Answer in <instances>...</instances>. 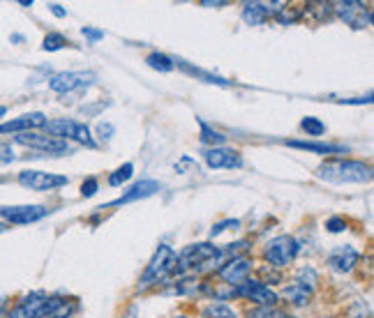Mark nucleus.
Here are the masks:
<instances>
[{"label":"nucleus","instance_id":"nucleus-34","mask_svg":"<svg viewBox=\"0 0 374 318\" xmlns=\"http://www.w3.org/2000/svg\"><path fill=\"white\" fill-rule=\"evenodd\" d=\"M17 155H14L12 146H7V143H0V164H12Z\"/></svg>","mask_w":374,"mask_h":318},{"label":"nucleus","instance_id":"nucleus-18","mask_svg":"<svg viewBox=\"0 0 374 318\" xmlns=\"http://www.w3.org/2000/svg\"><path fill=\"white\" fill-rule=\"evenodd\" d=\"M289 148L296 150H310L314 155H340L347 153V146H340V143H321V141H284Z\"/></svg>","mask_w":374,"mask_h":318},{"label":"nucleus","instance_id":"nucleus-14","mask_svg":"<svg viewBox=\"0 0 374 318\" xmlns=\"http://www.w3.org/2000/svg\"><path fill=\"white\" fill-rule=\"evenodd\" d=\"M286 3H245L243 5V21L247 26H261L270 17H277Z\"/></svg>","mask_w":374,"mask_h":318},{"label":"nucleus","instance_id":"nucleus-29","mask_svg":"<svg viewBox=\"0 0 374 318\" xmlns=\"http://www.w3.org/2000/svg\"><path fill=\"white\" fill-rule=\"evenodd\" d=\"M300 17H303V10H298V7H286V5H284L275 19H277L282 26H289V24H293V21H298Z\"/></svg>","mask_w":374,"mask_h":318},{"label":"nucleus","instance_id":"nucleus-40","mask_svg":"<svg viewBox=\"0 0 374 318\" xmlns=\"http://www.w3.org/2000/svg\"><path fill=\"white\" fill-rule=\"evenodd\" d=\"M7 226H5V224H0V233H3V231H5Z\"/></svg>","mask_w":374,"mask_h":318},{"label":"nucleus","instance_id":"nucleus-13","mask_svg":"<svg viewBox=\"0 0 374 318\" xmlns=\"http://www.w3.org/2000/svg\"><path fill=\"white\" fill-rule=\"evenodd\" d=\"M204 159L211 169H241L243 166V157L238 150L225 148V146L204 150Z\"/></svg>","mask_w":374,"mask_h":318},{"label":"nucleus","instance_id":"nucleus-11","mask_svg":"<svg viewBox=\"0 0 374 318\" xmlns=\"http://www.w3.org/2000/svg\"><path fill=\"white\" fill-rule=\"evenodd\" d=\"M252 267H254V263H252L247 256L241 254V256L229 258L227 263H222V265L218 267V277L225 281V284H229L231 288H236L238 284H243L245 279H250Z\"/></svg>","mask_w":374,"mask_h":318},{"label":"nucleus","instance_id":"nucleus-30","mask_svg":"<svg viewBox=\"0 0 374 318\" xmlns=\"http://www.w3.org/2000/svg\"><path fill=\"white\" fill-rule=\"evenodd\" d=\"M238 226H241V221H238V219H225V221L215 224V226L211 228V237H218L220 233H225V231H229V228H238Z\"/></svg>","mask_w":374,"mask_h":318},{"label":"nucleus","instance_id":"nucleus-41","mask_svg":"<svg viewBox=\"0 0 374 318\" xmlns=\"http://www.w3.org/2000/svg\"><path fill=\"white\" fill-rule=\"evenodd\" d=\"M176 318H187V316H176Z\"/></svg>","mask_w":374,"mask_h":318},{"label":"nucleus","instance_id":"nucleus-31","mask_svg":"<svg viewBox=\"0 0 374 318\" xmlns=\"http://www.w3.org/2000/svg\"><path fill=\"white\" fill-rule=\"evenodd\" d=\"M99 190V183L95 178H88V180H83V185H81V196L83 199H90V196H95Z\"/></svg>","mask_w":374,"mask_h":318},{"label":"nucleus","instance_id":"nucleus-20","mask_svg":"<svg viewBox=\"0 0 374 318\" xmlns=\"http://www.w3.org/2000/svg\"><path fill=\"white\" fill-rule=\"evenodd\" d=\"M176 67L185 69L190 76H197V78H201V81H206V83H215V85H231L229 81H225V78H222V76H215V74H211V72H204V69H199V67H192V65H187V62H183V60H176Z\"/></svg>","mask_w":374,"mask_h":318},{"label":"nucleus","instance_id":"nucleus-12","mask_svg":"<svg viewBox=\"0 0 374 318\" xmlns=\"http://www.w3.org/2000/svg\"><path fill=\"white\" fill-rule=\"evenodd\" d=\"M49 215V208L44 206H5L0 208V217L7 224H35L44 219Z\"/></svg>","mask_w":374,"mask_h":318},{"label":"nucleus","instance_id":"nucleus-16","mask_svg":"<svg viewBox=\"0 0 374 318\" xmlns=\"http://www.w3.org/2000/svg\"><path fill=\"white\" fill-rule=\"evenodd\" d=\"M47 125V115L40 113V111H33V113H24L19 118H12L0 125V134H26L31 129H38V127H44Z\"/></svg>","mask_w":374,"mask_h":318},{"label":"nucleus","instance_id":"nucleus-23","mask_svg":"<svg viewBox=\"0 0 374 318\" xmlns=\"http://www.w3.org/2000/svg\"><path fill=\"white\" fill-rule=\"evenodd\" d=\"M310 291H305L303 286H298V284H289L282 291V298H286L291 302V305H296V307H305L307 305V300H310Z\"/></svg>","mask_w":374,"mask_h":318},{"label":"nucleus","instance_id":"nucleus-7","mask_svg":"<svg viewBox=\"0 0 374 318\" xmlns=\"http://www.w3.org/2000/svg\"><path fill=\"white\" fill-rule=\"evenodd\" d=\"M333 14H337L344 24L361 31L372 24V7L368 3H356V0H344L333 5Z\"/></svg>","mask_w":374,"mask_h":318},{"label":"nucleus","instance_id":"nucleus-22","mask_svg":"<svg viewBox=\"0 0 374 318\" xmlns=\"http://www.w3.org/2000/svg\"><path fill=\"white\" fill-rule=\"evenodd\" d=\"M316 281H319V274H316V270L312 265H303L300 270L296 272V277H293V284H298V286H303L305 291H314V286H316Z\"/></svg>","mask_w":374,"mask_h":318},{"label":"nucleus","instance_id":"nucleus-9","mask_svg":"<svg viewBox=\"0 0 374 318\" xmlns=\"http://www.w3.org/2000/svg\"><path fill=\"white\" fill-rule=\"evenodd\" d=\"M236 295L257 302V307H275L279 300V295L259 279H245L243 284L236 286Z\"/></svg>","mask_w":374,"mask_h":318},{"label":"nucleus","instance_id":"nucleus-25","mask_svg":"<svg viewBox=\"0 0 374 318\" xmlns=\"http://www.w3.org/2000/svg\"><path fill=\"white\" fill-rule=\"evenodd\" d=\"M65 47H70V40L60 33H49L44 42H42V49H44V51H60Z\"/></svg>","mask_w":374,"mask_h":318},{"label":"nucleus","instance_id":"nucleus-33","mask_svg":"<svg viewBox=\"0 0 374 318\" xmlns=\"http://www.w3.org/2000/svg\"><path fill=\"white\" fill-rule=\"evenodd\" d=\"M113 132H116V127L111 125V122H99L97 125V136H99V141H109Z\"/></svg>","mask_w":374,"mask_h":318},{"label":"nucleus","instance_id":"nucleus-6","mask_svg":"<svg viewBox=\"0 0 374 318\" xmlns=\"http://www.w3.org/2000/svg\"><path fill=\"white\" fill-rule=\"evenodd\" d=\"M97 81V74L95 72H60V74H54L49 78V88L58 95H67V92H74V90H86L90 88L92 83Z\"/></svg>","mask_w":374,"mask_h":318},{"label":"nucleus","instance_id":"nucleus-5","mask_svg":"<svg viewBox=\"0 0 374 318\" xmlns=\"http://www.w3.org/2000/svg\"><path fill=\"white\" fill-rule=\"evenodd\" d=\"M300 251V244L293 235H277L273 237L270 242H266L263 247V258L268 261L273 267H289L296 261Z\"/></svg>","mask_w":374,"mask_h":318},{"label":"nucleus","instance_id":"nucleus-17","mask_svg":"<svg viewBox=\"0 0 374 318\" xmlns=\"http://www.w3.org/2000/svg\"><path fill=\"white\" fill-rule=\"evenodd\" d=\"M162 190V185L157 183V180H139V183H134L129 190L123 194L120 199L111 201L109 206H123V203H132V201H141V199H150L155 196L157 192Z\"/></svg>","mask_w":374,"mask_h":318},{"label":"nucleus","instance_id":"nucleus-10","mask_svg":"<svg viewBox=\"0 0 374 318\" xmlns=\"http://www.w3.org/2000/svg\"><path fill=\"white\" fill-rule=\"evenodd\" d=\"M19 183L28 187L33 192H51L58 190V187H65L70 183L65 176H58V173H47V171H21L19 173Z\"/></svg>","mask_w":374,"mask_h":318},{"label":"nucleus","instance_id":"nucleus-8","mask_svg":"<svg viewBox=\"0 0 374 318\" xmlns=\"http://www.w3.org/2000/svg\"><path fill=\"white\" fill-rule=\"evenodd\" d=\"M14 141L19 143V146H26V148H33V150H40V153L44 155H67L72 153L70 143L67 141H60V139H54V136H42V134H17L14 136Z\"/></svg>","mask_w":374,"mask_h":318},{"label":"nucleus","instance_id":"nucleus-15","mask_svg":"<svg viewBox=\"0 0 374 318\" xmlns=\"http://www.w3.org/2000/svg\"><path fill=\"white\" fill-rule=\"evenodd\" d=\"M358 261H361V251L354 249L351 244H340V247H335L326 258L328 267L335 272H351Z\"/></svg>","mask_w":374,"mask_h":318},{"label":"nucleus","instance_id":"nucleus-24","mask_svg":"<svg viewBox=\"0 0 374 318\" xmlns=\"http://www.w3.org/2000/svg\"><path fill=\"white\" fill-rule=\"evenodd\" d=\"M201 318H238L231 307L227 302H211L208 307H204Z\"/></svg>","mask_w":374,"mask_h":318},{"label":"nucleus","instance_id":"nucleus-27","mask_svg":"<svg viewBox=\"0 0 374 318\" xmlns=\"http://www.w3.org/2000/svg\"><path fill=\"white\" fill-rule=\"evenodd\" d=\"M132 176H134V166L127 162V164L120 166V169H116V171L111 173V176H109V185L111 187H120L123 183H127V180L132 178Z\"/></svg>","mask_w":374,"mask_h":318},{"label":"nucleus","instance_id":"nucleus-1","mask_svg":"<svg viewBox=\"0 0 374 318\" xmlns=\"http://www.w3.org/2000/svg\"><path fill=\"white\" fill-rule=\"evenodd\" d=\"M321 180L333 185H349V183H370L372 169L370 164L358 162V159H328L316 169Z\"/></svg>","mask_w":374,"mask_h":318},{"label":"nucleus","instance_id":"nucleus-4","mask_svg":"<svg viewBox=\"0 0 374 318\" xmlns=\"http://www.w3.org/2000/svg\"><path fill=\"white\" fill-rule=\"evenodd\" d=\"M44 129L49 132V136H54V139L76 141V143H81V146H88V148H95L97 146V143L92 141L88 125H83V122H76V120H72V118L47 120Z\"/></svg>","mask_w":374,"mask_h":318},{"label":"nucleus","instance_id":"nucleus-35","mask_svg":"<svg viewBox=\"0 0 374 318\" xmlns=\"http://www.w3.org/2000/svg\"><path fill=\"white\" fill-rule=\"evenodd\" d=\"M81 33H83V37H88L90 42H99V40L104 37V33H102V31H95V28H88V26H86Z\"/></svg>","mask_w":374,"mask_h":318},{"label":"nucleus","instance_id":"nucleus-28","mask_svg":"<svg viewBox=\"0 0 374 318\" xmlns=\"http://www.w3.org/2000/svg\"><path fill=\"white\" fill-rule=\"evenodd\" d=\"M247 318H291V316L277 307H257L247 312Z\"/></svg>","mask_w":374,"mask_h":318},{"label":"nucleus","instance_id":"nucleus-26","mask_svg":"<svg viewBox=\"0 0 374 318\" xmlns=\"http://www.w3.org/2000/svg\"><path fill=\"white\" fill-rule=\"evenodd\" d=\"M300 129H303L307 136H321L326 132V125H323L319 118H314V115H307V118L300 120Z\"/></svg>","mask_w":374,"mask_h":318},{"label":"nucleus","instance_id":"nucleus-2","mask_svg":"<svg viewBox=\"0 0 374 318\" xmlns=\"http://www.w3.org/2000/svg\"><path fill=\"white\" fill-rule=\"evenodd\" d=\"M225 256H227L225 249L218 247V244H211V242L190 244V247H185L181 254H178V263H176L174 274L206 272V270H211V267H215V263H220Z\"/></svg>","mask_w":374,"mask_h":318},{"label":"nucleus","instance_id":"nucleus-21","mask_svg":"<svg viewBox=\"0 0 374 318\" xmlns=\"http://www.w3.org/2000/svg\"><path fill=\"white\" fill-rule=\"evenodd\" d=\"M148 67L155 69V72H174L176 69V60L167 53H160V51H153L146 58Z\"/></svg>","mask_w":374,"mask_h":318},{"label":"nucleus","instance_id":"nucleus-36","mask_svg":"<svg viewBox=\"0 0 374 318\" xmlns=\"http://www.w3.org/2000/svg\"><path fill=\"white\" fill-rule=\"evenodd\" d=\"M342 104H372V95H368V97H354V99H340Z\"/></svg>","mask_w":374,"mask_h":318},{"label":"nucleus","instance_id":"nucleus-19","mask_svg":"<svg viewBox=\"0 0 374 318\" xmlns=\"http://www.w3.org/2000/svg\"><path fill=\"white\" fill-rule=\"evenodd\" d=\"M197 122H199V129H201V143H206V146H211V148H220V146H225L227 143V136L222 134V132H218V129H213L208 122H204L201 118H197Z\"/></svg>","mask_w":374,"mask_h":318},{"label":"nucleus","instance_id":"nucleus-38","mask_svg":"<svg viewBox=\"0 0 374 318\" xmlns=\"http://www.w3.org/2000/svg\"><path fill=\"white\" fill-rule=\"evenodd\" d=\"M225 0H218V3H211V0H201V7H225Z\"/></svg>","mask_w":374,"mask_h":318},{"label":"nucleus","instance_id":"nucleus-3","mask_svg":"<svg viewBox=\"0 0 374 318\" xmlns=\"http://www.w3.org/2000/svg\"><path fill=\"white\" fill-rule=\"evenodd\" d=\"M176 263H178V251L174 247H169V244H160L141 274V281H139L141 288L167 281V277H171V274L176 272Z\"/></svg>","mask_w":374,"mask_h":318},{"label":"nucleus","instance_id":"nucleus-32","mask_svg":"<svg viewBox=\"0 0 374 318\" xmlns=\"http://www.w3.org/2000/svg\"><path fill=\"white\" fill-rule=\"evenodd\" d=\"M344 228H347V221H344L342 217H330V219L326 221L328 233H342Z\"/></svg>","mask_w":374,"mask_h":318},{"label":"nucleus","instance_id":"nucleus-37","mask_svg":"<svg viewBox=\"0 0 374 318\" xmlns=\"http://www.w3.org/2000/svg\"><path fill=\"white\" fill-rule=\"evenodd\" d=\"M49 7H51V12L56 14V17H60V19L65 17V14H67V12H65V10H63V7L58 5V3H54V5H49Z\"/></svg>","mask_w":374,"mask_h":318},{"label":"nucleus","instance_id":"nucleus-39","mask_svg":"<svg viewBox=\"0 0 374 318\" xmlns=\"http://www.w3.org/2000/svg\"><path fill=\"white\" fill-rule=\"evenodd\" d=\"M5 113H7V108H5V106H0V118H5Z\"/></svg>","mask_w":374,"mask_h":318}]
</instances>
